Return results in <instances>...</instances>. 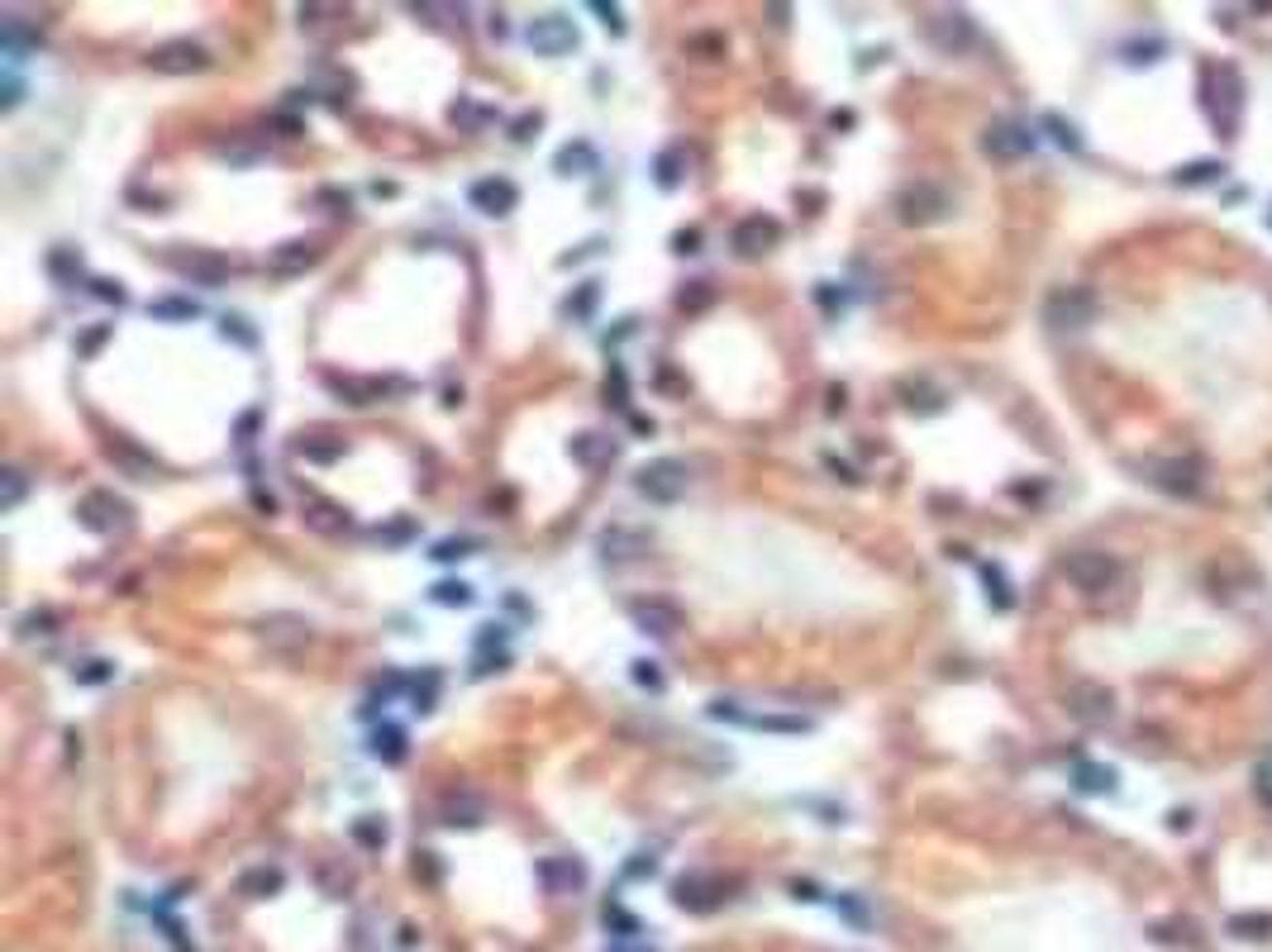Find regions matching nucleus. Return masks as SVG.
Here are the masks:
<instances>
[{
	"instance_id": "f257e3e1",
	"label": "nucleus",
	"mask_w": 1272,
	"mask_h": 952,
	"mask_svg": "<svg viewBox=\"0 0 1272 952\" xmlns=\"http://www.w3.org/2000/svg\"><path fill=\"white\" fill-rule=\"evenodd\" d=\"M77 519L91 534H101V538H124L134 529V505L124 496H115V491H86L81 505H77Z\"/></svg>"
},
{
	"instance_id": "f03ea898",
	"label": "nucleus",
	"mask_w": 1272,
	"mask_h": 952,
	"mask_svg": "<svg viewBox=\"0 0 1272 952\" xmlns=\"http://www.w3.org/2000/svg\"><path fill=\"white\" fill-rule=\"evenodd\" d=\"M687 481H692V472H687V462H677V457H658V462L638 467V476H635L638 496H648V501H658V505L682 501V496H687Z\"/></svg>"
},
{
	"instance_id": "7ed1b4c3",
	"label": "nucleus",
	"mask_w": 1272,
	"mask_h": 952,
	"mask_svg": "<svg viewBox=\"0 0 1272 952\" xmlns=\"http://www.w3.org/2000/svg\"><path fill=\"white\" fill-rule=\"evenodd\" d=\"M1043 320L1053 329H1082L1097 320V295L1087 286H1058L1048 300H1043Z\"/></svg>"
},
{
	"instance_id": "20e7f679",
	"label": "nucleus",
	"mask_w": 1272,
	"mask_h": 952,
	"mask_svg": "<svg viewBox=\"0 0 1272 952\" xmlns=\"http://www.w3.org/2000/svg\"><path fill=\"white\" fill-rule=\"evenodd\" d=\"M524 44L539 57H563L577 48V24L568 15H539L529 29H524Z\"/></svg>"
},
{
	"instance_id": "39448f33",
	"label": "nucleus",
	"mask_w": 1272,
	"mask_h": 952,
	"mask_svg": "<svg viewBox=\"0 0 1272 952\" xmlns=\"http://www.w3.org/2000/svg\"><path fill=\"white\" fill-rule=\"evenodd\" d=\"M944 210H948V196H944L934 181H915V186H906V191L896 196L901 225H934V220H944Z\"/></svg>"
},
{
	"instance_id": "423d86ee",
	"label": "nucleus",
	"mask_w": 1272,
	"mask_h": 952,
	"mask_svg": "<svg viewBox=\"0 0 1272 952\" xmlns=\"http://www.w3.org/2000/svg\"><path fill=\"white\" fill-rule=\"evenodd\" d=\"M148 67H153V72H168V77L205 72V67H210V48H205V44H191V39H172V44H158V48L148 53Z\"/></svg>"
},
{
	"instance_id": "0eeeda50",
	"label": "nucleus",
	"mask_w": 1272,
	"mask_h": 952,
	"mask_svg": "<svg viewBox=\"0 0 1272 952\" xmlns=\"http://www.w3.org/2000/svg\"><path fill=\"white\" fill-rule=\"evenodd\" d=\"M1068 710H1072L1082 724H1110V715H1115V691L1101 686V681H1077V686L1068 691Z\"/></svg>"
},
{
	"instance_id": "6e6552de",
	"label": "nucleus",
	"mask_w": 1272,
	"mask_h": 952,
	"mask_svg": "<svg viewBox=\"0 0 1272 952\" xmlns=\"http://www.w3.org/2000/svg\"><path fill=\"white\" fill-rule=\"evenodd\" d=\"M734 253L739 258H762V253H772L777 243H782V225L772 220V215H749V220H739L734 225Z\"/></svg>"
},
{
	"instance_id": "1a4fd4ad",
	"label": "nucleus",
	"mask_w": 1272,
	"mask_h": 952,
	"mask_svg": "<svg viewBox=\"0 0 1272 952\" xmlns=\"http://www.w3.org/2000/svg\"><path fill=\"white\" fill-rule=\"evenodd\" d=\"M467 200H472V210H481V215H511L515 205H520V186L515 181H506V176H481V181H472V191H467Z\"/></svg>"
},
{
	"instance_id": "9d476101",
	"label": "nucleus",
	"mask_w": 1272,
	"mask_h": 952,
	"mask_svg": "<svg viewBox=\"0 0 1272 952\" xmlns=\"http://www.w3.org/2000/svg\"><path fill=\"white\" fill-rule=\"evenodd\" d=\"M982 148L991 158H1001V163H1015V158H1025V153L1035 148V134H1030L1025 124H1015V119H996V124L986 129Z\"/></svg>"
},
{
	"instance_id": "9b49d317",
	"label": "nucleus",
	"mask_w": 1272,
	"mask_h": 952,
	"mask_svg": "<svg viewBox=\"0 0 1272 952\" xmlns=\"http://www.w3.org/2000/svg\"><path fill=\"white\" fill-rule=\"evenodd\" d=\"M1063 571L1077 591H1105L1115 581V558L1110 553H1072L1063 562Z\"/></svg>"
},
{
	"instance_id": "f8f14e48",
	"label": "nucleus",
	"mask_w": 1272,
	"mask_h": 952,
	"mask_svg": "<svg viewBox=\"0 0 1272 952\" xmlns=\"http://www.w3.org/2000/svg\"><path fill=\"white\" fill-rule=\"evenodd\" d=\"M630 619H635L638 633H648V638H672V633L682 629V610H677L672 600H635V605H630Z\"/></svg>"
},
{
	"instance_id": "ddd939ff",
	"label": "nucleus",
	"mask_w": 1272,
	"mask_h": 952,
	"mask_svg": "<svg viewBox=\"0 0 1272 952\" xmlns=\"http://www.w3.org/2000/svg\"><path fill=\"white\" fill-rule=\"evenodd\" d=\"M929 44H934L939 53H963V48L973 44V19H968L963 10L934 15V19H929Z\"/></svg>"
},
{
	"instance_id": "4468645a",
	"label": "nucleus",
	"mask_w": 1272,
	"mask_h": 952,
	"mask_svg": "<svg viewBox=\"0 0 1272 952\" xmlns=\"http://www.w3.org/2000/svg\"><path fill=\"white\" fill-rule=\"evenodd\" d=\"M172 262H176V272H181V277L201 281V286H220V281L230 277V262H225L220 253H205V248H191V253H176Z\"/></svg>"
},
{
	"instance_id": "2eb2a0df",
	"label": "nucleus",
	"mask_w": 1272,
	"mask_h": 952,
	"mask_svg": "<svg viewBox=\"0 0 1272 952\" xmlns=\"http://www.w3.org/2000/svg\"><path fill=\"white\" fill-rule=\"evenodd\" d=\"M596 548H601V558L605 562H635V558H643L648 553V534L643 529H605L601 538H596Z\"/></svg>"
},
{
	"instance_id": "dca6fc26",
	"label": "nucleus",
	"mask_w": 1272,
	"mask_h": 952,
	"mask_svg": "<svg viewBox=\"0 0 1272 952\" xmlns=\"http://www.w3.org/2000/svg\"><path fill=\"white\" fill-rule=\"evenodd\" d=\"M315 262H320V243H315V238H291V243L267 253V267H272V272H305V267H315Z\"/></svg>"
},
{
	"instance_id": "f3484780",
	"label": "nucleus",
	"mask_w": 1272,
	"mask_h": 952,
	"mask_svg": "<svg viewBox=\"0 0 1272 952\" xmlns=\"http://www.w3.org/2000/svg\"><path fill=\"white\" fill-rule=\"evenodd\" d=\"M539 876H543L548 891H573V886L586 881V867L573 862V857H543V862H539Z\"/></svg>"
},
{
	"instance_id": "a211bd4d",
	"label": "nucleus",
	"mask_w": 1272,
	"mask_h": 952,
	"mask_svg": "<svg viewBox=\"0 0 1272 952\" xmlns=\"http://www.w3.org/2000/svg\"><path fill=\"white\" fill-rule=\"evenodd\" d=\"M568 452L577 457L581 467H605V462H615V444H610L605 434H577V439L568 444Z\"/></svg>"
},
{
	"instance_id": "6ab92c4d",
	"label": "nucleus",
	"mask_w": 1272,
	"mask_h": 952,
	"mask_svg": "<svg viewBox=\"0 0 1272 952\" xmlns=\"http://www.w3.org/2000/svg\"><path fill=\"white\" fill-rule=\"evenodd\" d=\"M553 168L563 171V176H586V171L601 168V158H596V148H591V143H568V148L553 158Z\"/></svg>"
},
{
	"instance_id": "aec40b11",
	"label": "nucleus",
	"mask_w": 1272,
	"mask_h": 952,
	"mask_svg": "<svg viewBox=\"0 0 1272 952\" xmlns=\"http://www.w3.org/2000/svg\"><path fill=\"white\" fill-rule=\"evenodd\" d=\"M305 524H310V529H320V534H344V529H348V509H339V505H329V501H315L310 509H305Z\"/></svg>"
},
{
	"instance_id": "412c9836",
	"label": "nucleus",
	"mask_w": 1272,
	"mask_h": 952,
	"mask_svg": "<svg viewBox=\"0 0 1272 952\" xmlns=\"http://www.w3.org/2000/svg\"><path fill=\"white\" fill-rule=\"evenodd\" d=\"M486 819V805L481 800H467V795H458V800H449L444 805V824H453V829H477Z\"/></svg>"
},
{
	"instance_id": "4be33fe9",
	"label": "nucleus",
	"mask_w": 1272,
	"mask_h": 952,
	"mask_svg": "<svg viewBox=\"0 0 1272 952\" xmlns=\"http://www.w3.org/2000/svg\"><path fill=\"white\" fill-rule=\"evenodd\" d=\"M372 752H377L382 762H405V733L396 724H382L372 733Z\"/></svg>"
},
{
	"instance_id": "5701e85b",
	"label": "nucleus",
	"mask_w": 1272,
	"mask_h": 952,
	"mask_svg": "<svg viewBox=\"0 0 1272 952\" xmlns=\"http://www.w3.org/2000/svg\"><path fill=\"white\" fill-rule=\"evenodd\" d=\"M238 891L243 896H272V891H282V872L277 867H258V872H248L238 881Z\"/></svg>"
},
{
	"instance_id": "b1692460",
	"label": "nucleus",
	"mask_w": 1272,
	"mask_h": 952,
	"mask_svg": "<svg viewBox=\"0 0 1272 952\" xmlns=\"http://www.w3.org/2000/svg\"><path fill=\"white\" fill-rule=\"evenodd\" d=\"M739 724H749V728H772V733H806L810 720H782V715H739Z\"/></svg>"
},
{
	"instance_id": "393cba45",
	"label": "nucleus",
	"mask_w": 1272,
	"mask_h": 952,
	"mask_svg": "<svg viewBox=\"0 0 1272 952\" xmlns=\"http://www.w3.org/2000/svg\"><path fill=\"white\" fill-rule=\"evenodd\" d=\"M429 596H434V605H472V586L467 581H439Z\"/></svg>"
},
{
	"instance_id": "a878e982",
	"label": "nucleus",
	"mask_w": 1272,
	"mask_h": 952,
	"mask_svg": "<svg viewBox=\"0 0 1272 952\" xmlns=\"http://www.w3.org/2000/svg\"><path fill=\"white\" fill-rule=\"evenodd\" d=\"M19 501H24V472L5 467V472H0V505H5V509H15Z\"/></svg>"
},
{
	"instance_id": "bb28decb",
	"label": "nucleus",
	"mask_w": 1272,
	"mask_h": 952,
	"mask_svg": "<svg viewBox=\"0 0 1272 952\" xmlns=\"http://www.w3.org/2000/svg\"><path fill=\"white\" fill-rule=\"evenodd\" d=\"M48 272H53L58 281H77L81 277V258H77L72 248H58V253L48 258Z\"/></svg>"
},
{
	"instance_id": "cd10ccee",
	"label": "nucleus",
	"mask_w": 1272,
	"mask_h": 952,
	"mask_svg": "<svg viewBox=\"0 0 1272 952\" xmlns=\"http://www.w3.org/2000/svg\"><path fill=\"white\" fill-rule=\"evenodd\" d=\"M148 315H158V320H196L201 310H196V300H158V305H148Z\"/></svg>"
},
{
	"instance_id": "c85d7f7f",
	"label": "nucleus",
	"mask_w": 1272,
	"mask_h": 952,
	"mask_svg": "<svg viewBox=\"0 0 1272 952\" xmlns=\"http://www.w3.org/2000/svg\"><path fill=\"white\" fill-rule=\"evenodd\" d=\"M677 181H682V153H663V158H658V186L672 191Z\"/></svg>"
},
{
	"instance_id": "c756f323",
	"label": "nucleus",
	"mask_w": 1272,
	"mask_h": 952,
	"mask_svg": "<svg viewBox=\"0 0 1272 952\" xmlns=\"http://www.w3.org/2000/svg\"><path fill=\"white\" fill-rule=\"evenodd\" d=\"M353 839L367 843V847H382V843H387V824H377V819H362V824H353Z\"/></svg>"
},
{
	"instance_id": "7c9ffc66",
	"label": "nucleus",
	"mask_w": 1272,
	"mask_h": 952,
	"mask_svg": "<svg viewBox=\"0 0 1272 952\" xmlns=\"http://www.w3.org/2000/svg\"><path fill=\"white\" fill-rule=\"evenodd\" d=\"M982 576H986V586H991V605L996 610H1006L1010 605V591H1006V576L996 571V567H982Z\"/></svg>"
},
{
	"instance_id": "2f4dec72",
	"label": "nucleus",
	"mask_w": 1272,
	"mask_h": 952,
	"mask_svg": "<svg viewBox=\"0 0 1272 952\" xmlns=\"http://www.w3.org/2000/svg\"><path fill=\"white\" fill-rule=\"evenodd\" d=\"M591 10L601 15V24H605L610 34H625V15H620V5H605V0H591Z\"/></svg>"
},
{
	"instance_id": "473e14b6",
	"label": "nucleus",
	"mask_w": 1272,
	"mask_h": 952,
	"mask_svg": "<svg viewBox=\"0 0 1272 952\" xmlns=\"http://www.w3.org/2000/svg\"><path fill=\"white\" fill-rule=\"evenodd\" d=\"M472 548H477L472 538H444V543L434 548V558H439V562H453V558H467Z\"/></svg>"
},
{
	"instance_id": "72a5a7b5",
	"label": "nucleus",
	"mask_w": 1272,
	"mask_h": 952,
	"mask_svg": "<svg viewBox=\"0 0 1272 952\" xmlns=\"http://www.w3.org/2000/svg\"><path fill=\"white\" fill-rule=\"evenodd\" d=\"M300 452H305L310 462H334V457L344 452V444H310V439H305V444H300Z\"/></svg>"
},
{
	"instance_id": "f704fd0d",
	"label": "nucleus",
	"mask_w": 1272,
	"mask_h": 952,
	"mask_svg": "<svg viewBox=\"0 0 1272 952\" xmlns=\"http://www.w3.org/2000/svg\"><path fill=\"white\" fill-rule=\"evenodd\" d=\"M220 334H225V338H238L243 348H253V343H258V334H253V329H243V320H230V315H225V324H220Z\"/></svg>"
},
{
	"instance_id": "c9c22d12",
	"label": "nucleus",
	"mask_w": 1272,
	"mask_h": 952,
	"mask_svg": "<svg viewBox=\"0 0 1272 952\" xmlns=\"http://www.w3.org/2000/svg\"><path fill=\"white\" fill-rule=\"evenodd\" d=\"M635 681L648 686V691H663V672H658L653 662H635Z\"/></svg>"
},
{
	"instance_id": "e433bc0d",
	"label": "nucleus",
	"mask_w": 1272,
	"mask_h": 952,
	"mask_svg": "<svg viewBox=\"0 0 1272 952\" xmlns=\"http://www.w3.org/2000/svg\"><path fill=\"white\" fill-rule=\"evenodd\" d=\"M591 305H596V281H586V286H581V295H577V300H568V315H586Z\"/></svg>"
},
{
	"instance_id": "4c0bfd02",
	"label": "nucleus",
	"mask_w": 1272,
	"mask_h": 952,
	"mask_svg": "<svg viewBox=\"0 0 1272 952\" xmlns=\"http://www.w3.org/2000/svg\"><path fill=\"white\" fill-rule=\"evenodd\" d=\"M696 243H700V229H682V233L672 238V248H677V253H700Z\"/></svg>"
},
{
	"instance_id": "58836bf2",
	"label": "nucleus",
	"mask_w": 1272,
	"mask_h": 952,
	"mask_svg": "<svg viewBox=\"0 0 1272 952\" xmlns=\"http://www.w3.org/2000/svg\"><path fill=\"white\" fill-rule=\"evenodd\" d=\"M91 286H96V295H101V300H115V305H124V286H119V281H91Z\"/></svg>"
},
{
	"instance_id": "ea45409f",
	"label": "nucleus",
	"mask_w": 1272,
	"mask_h": 952,
	"mask_svg": "<svg viewBox=\"0 0 1272 952\" xmlns=\"http://www.w3.org/2000/svg\"><path fill=\"white\" fill-rule=\"evenodd\" d=\"M77 681H110V662H86L77 672Z\"/></svg>"
},
{
	"instance_id": "a19ab883",
	"label": "nucleus",
	"mask_w": 1272,
	"mask_h": 952,
	"mask_svg": "<svg viewBox=\"0 0 1272 952\" xmlns=\"http://www.w3.org/2000/svg\"><path fill=\"white\" fill-rule=\"evenodd\" d=\"M19 101H24V86H19V81L10 77V81H5V96H0V106H5V110H15Z\"/></svg>"
},
{
	"instance_id": "79ce46f5",
	"label": "nucleus",
	"mask_w": 1272,
	"mask_h": 952,
	"mask_svg": "<svg viewBox=\"0 0 1272 952\" xmlns=\"http://www.w3.org/2000/svg\"><path fill=\"white\" fill-rule=\"evenodd\" d=\"M1082 777H1087V782H1082L1087 790H1105V785H1110V772H1101V767H1082Z\"/></svg>"
},
{
	"instance_id": "37998d69",
	"label": "nucleus",
	"mask_w": 1272,
	"mask_h": 952,
	"mask_svg": "<svg viewBox=\"0 0 1272 952\" xmlns=\"http://www.w3.org/2000/svg\"><path fill=\"white\" fill-rule=\"evenodd\" d=\"M539 124H543V114H539V110H534V114H520V119H515V138H529V134H534Z\"/></svg>"
},
{
	"instance_id": "c03bdc74",
	"label": "nucleus",
	"mask_w": 1272,
	"mask_h": 952,
	"mask_svg": "<svg viewBox=\"0 0 1272 952\" xmlns=\"http://www.w3.org/2000/svg\"><path fill=\"white\" fill-rule=\"evenodd\" d=\"M705 300H710L705 281H696V291H682V305H692V310H696V305H705Z\"/></svg>"
},
{
	"instance_id": "a18cd8bd",
	"label": "nucleus",
	"mask_w": 1272,
	"mask_h": 952,
	"mask_svg": "<svg viewBox=\"0 0 1272 952\" xmlns=\"http://www.w3.org/2000/svg\"><path fill=\"white\" fill-rule=\"evenodd\" d=\"M377 538H387V543H401V538H410V524H391V529H377Z\"/></svg>"
},
{
	"instance_id": "49530a36",
	"label": "nucleus",
	"mask_w": 1272,
	"mask_h": 952,
	"mask_svg": "<svg viewBox=\"0 0 1272 952\" xmlns=\"http://www.w3.org/2000/svg\"><path fill=\"white\" fill-rule=\"evenodd\" d=\"M1211 176H1215V163H1201V168L1182 171V181H1211Z\"/></svg>"
}]
</instances>
